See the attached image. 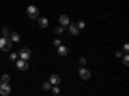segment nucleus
<instances>
[{"mask_svg":"<svg viewBox=\"0 0 129 96\" xmlns=\"http://www.w3.org/2000/svg\"><path fill=\"white\" fill-rule=\"evenodd\" d=\"M9 41H11V45H13V43H19V41H22V36H19L17 32H11V34H9Z\"/></svg>","mask_w":129,"mask_h":96,"instance_id":"obj_12","label":"nucleus"},{"mask_svg":"<svg viewBox=\"0 0 129 96\" xmlns=\"http://www.w3.org/2000/svg\"><path fill=\"white\" fill-rule=\"evenodd\" d=\"M50 88H52V83H50V81H45V83L41 86V90H43V92H50Z\"/></svg>","mask_w":129,"mask_h":96,"instance_id":"obj_18","label":"nucleus"},{"mask_svg":"<svg viewBox=\"0 0 129 96\" xmlns=\"http://www.w3.org/2000/svg\"><path fill=\"white\" fill-rule=\"evenodd\" d=\"M58 24H60V26H64V28H67V26H69V24H71V19H69V15H60V17H58Z\"/></svg>","mask_w":129,"mask_h":96,"instance_id":"obj_9","label":"nucleus"},{"mask_svg":"<svg viewBox=\"0 0 129 96\" xmlns=\"http://www.w3.org/2000/svg\"><path fill=\"white\" fill-rule=\"evenodd\" d=\"M64 30H67V32H69V34H71V36H78V34H80V32H82V30H80V28H78V24H75V22H71V24H69V26H67V28H64Z\"/></svg>","mask_w":129,"mask_h":96,"instance_id":"obj_3","label":"nucleus"},{"mask_svg":"<svg viewBox=\"0 0 129 96\" xmlns=\"http://www.w3.org/2000/svg\"><path fill=\"white\" fill-rule=\"evenodd\" d=\"M78 64H80V66H86V64H88V60H86V56H82V58L78 60Z\"/></svg>","mask_w":129,"mask_h":96,"instance_id":"obj_16","label":"nucleus"},{"mask_svg":"<svg viewBox=\"0 0 129 96\" xmlns=\"http://www.w3.org/2000/svg\"><path fill=\"white\" fill-rule=\"evenodd\" d=\"M75 24H78V28H80V30H84V28H86V22H84V19H78Z\"/></svg>","mask_w":129,"mask_h":96,"instance_id":"obj_17","label":"nucleus"},{"mask_svg":"<svg viewBox=\"0 0 129 96\" xmlns=\"http://www.w3.org/2000/svg\"><path fill=\"white\" fill-rule=\"evenodd\" d=\"M78 75H80V79H84V81H88V79H90V70H88V66H80Z\"/></svg>","mask_w":129,"mask_h":96,"instance_id":"obj_6","label":"nucleus"},{"mask_svg":"<svg viewBox=\"0 0 129 96\" xmlns=\"http://www.w3.org/2000/svg\"><path fill=\"white\" fill-rule=\"evenodd\" d=\"M37 22H39V28H47V26H50V19H47V17H43V15H39V17H37Z\"/></svg>","mask_w":129,"mask_h":96,"instance_id":"obj_10","label":"nucleus"},{"mask_svg":"<svg viewBox=\"0 0 129 96\" xmlns=\"http://www.w3.org/2000/svg\"><path fill=\"white\" fill-rule=\"evenodd\" d=\"M0 34H2V36H9V34H11V30H9V28L5 26V28H2V32H0Z\"/></svg>","mask_w":129,"mask_h":96,"instance_id":"obj_19","label":"nucleus"},{"mask_svg":"<svg viewBox=\"0 0 129 96\" xmlns=\"http://www.w3.org/2000/svg\"><path fill=\"white\" fill-rule=\"evenodd\" d=\"M47 81H50L52 83V86H60V75H50V79H47Z\"/></svg>","mask_w":129,"mask_h":96,"instance_id":"obj_11","label":"nucleus"},{"mask_svg":"<svg viewBox=\"0 0 129 96\" xmlns=\"http://www.w3.org/2000/svg\"><path fill=\"white\" fill-rule=\"evenodd\" d=\"M15 68H17V70H22V73H24V70H28V68H30V64H28V60H22V58H17V60H15Z\"/></svg>","mask_w":129,"mask_h":96,"instance_id":"obj_2","label":"nucleus"},{"mask_svg":"<svg viewBox=\"0 0 129 96\" xmlns=\"http://www.w3.org/2000/svg\"><path fill=\"white\" fill-rule=\"evenodd\" d=\"M62 32H64V26H60V24H56V28H54V34H56V36H60Z\"/></svg>","mask_w":129,"mask_h":96,"instance_id":"obj_13","label":"nucleus"},{"mask_svg":"<svg viewBox=\"0 0 129 96\" xmlns=\"http://www.w3.org/2000/svg\"><path fill=\"white\" fill-rule=\"evenodd\" d=\"M56 51H58V56H60V58L69 56V47H67V45H62V43H58V45H56Z\"/></svg>","mask_w":129,"mask_h":96,"instance_id":"obj_7","label":"nucleus"},{"mask_svg":"<svg viewBox=\"0 0 129 96\" xmlns=\"http://www.w3.org/2000/svg\"><path fill=\"white\" fill-rule=\"evenodd\" d=\"M11 83H0V96H9L11 94Z\"/></svg>","mask_w":129,"mask_h":96,"instance_id":"obj_8","label":"nucleus"},{"mask_svg":"<svg viewBox=\"0 0 129 96\" xmlns=\"http://www.w3.org/2000/svg\"><path fill=\"white\" fill-rule=\"evenodd\" d=\"M120 51H123V54H129V43H125V45H123V49H120Z\"/></svg>","mask_w":129,"mask_h":96,"instance_id":"obj_20","label":"nucleus"},{"mask_svg":"<svg viewBox=\"0 0 129 96\" xmlns=\"http://www.w3.org/2000/svg\"><path fill=\"white\" fill-rule=\"evenodd\" d=\"M26 15H28L30 19H37V17H39V6H37V4H28V6H26Z\"/></svg>","mask_w":129,"mask_h":96,"instance_id":"obj_1","label":"nucleus"},{"mask_svg":"<svg viewBox=\"0 0 129 96\" xmlns=\"http://www.w3.org/2000/svg\"><path fill=\"white\" fill-rule=\"evenodd\" d=\"M17 58H19V54H17V51L9 49V60H11V62H15V60H17Z\"/></svg>","mask_w":129,"mask_h":96,"instance_id":"obj_14","label":"nucleus"},{"mask_svg":"<svg viewBox=\"0 0 129 96\" xmlns=\"http://www.w3.org/2000/svg\"><path fill=\"white\" fill-rule=\"evenodd\" d=\"M0 79H2V83H11V75H0Z\"/></svg>","mask_w":129,"mask_h":96,"instance_id":"obj_15","label":"nucleus"},{"mask_svg":"<svg viewBox=\"0 0 129 96\" xmlns=\"http://www.w3.org/2000/svg\"><path fill=\"white\" fill-rule=\"evenodd\" d=\"M0 83H2V79H0Z\"/></svg>","mask_w":129,"mask_h":96,"instance_id":"obj_21","label":"nucleus"},{"mask_svg":"<svg viewBox=\"0 0 129 96\" xmlns=\"http://www.w3.org/2000/svg\"><path fill=\"white\" fill-rule=\"evenodd\" d=\"M17 54H19V58H22V60H28V62H30V58H32V51H30V47H22V49H19Z\"/></svg>","mask_w":129,"mask_h":96,"instance_id":"obj_5","label":"nucleus"},{"mask_svg":"<svg viewBox=\"0 0 129 96\" xmlns=\"http://www.w3.org/2000/svg\"><path fill=\"white\" fill-rule=\"evenodd\" d=\"M9 49H11L9 36H2V34H0V51H9Z\"/></svg>","mask_w":129,"mask_h":96,"instance_id":"obj_4","label":"nucleus"}]
</instances>
